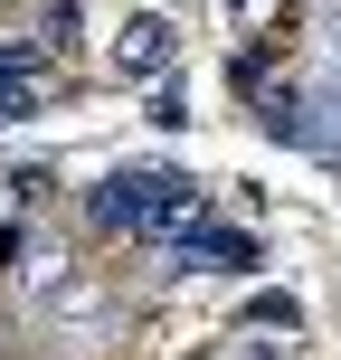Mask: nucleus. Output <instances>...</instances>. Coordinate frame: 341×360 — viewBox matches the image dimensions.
I'll use <instances>...</instances> for the list:
<instances>
[{
	"instance_id": "1",
	"label": "nucleus",
	"mask_w": 341,
	"mask_h": 360,
	"mask_svg": "<svg viewBox=\"0 0 341 360\" xmlns=\"http://www.w3.org/2000/svg\"><path fill=\"white\" fill-rule=\"evenodd\" d=\"M190 209H199V180L171 162H133L95 190V228H124V237H171Z\"/></svg>"
},
{
	"instance_id": "2",
	"label": "nucleus",
	"mask_w": 341,
	"mask_h": 360,
	"mask_svg": "<svg viewBox=\"0 0 341 360\" xmlns=\"http://www.w3.org/2000/svg\"><path fill=\"white\" fill-rule=\"evenodd\" d=\"M171 266H180V275H256L266 247H256L247 228H209V218L190 209V218L171 228Z\"/></svg>"
},
{
	"instance_id": "3",
	"label": "nucleus",
	"mask_w": 341,
	"mask_h": 360,
	"mask_svg": "<svg viewBox=\"0 0 341 360\" xmlns=\"http://www.w3.org/2000/svg\"><path fill=\"white\" fill-rule=\"evenodd\" d=\"M171 57H180V38H171V19H162V10H133L124 29H114V76H124V86L171 76Z\"/></svg>"
},
{
	"instance_id": "4",
	"label": "nucleus",
	"mask_w": 341,
	"mask_h": 360,
	"mask_svg": "<svg viewBox=\"0 0 341 360\" xmlns=\"http://www.w3.org/2000/svg\"><path fill=\"white\" fill-rule=\"evenodd\" d=\"M294 323H304V304H294V294H256V304H247V332H275V342H285Z\"/></svg>"
},
{
	"instance_id": "5",
	"label": "nucleus",
	"mask_w": 341,
	"mask_h": 360,
	"mask_svg": "<svg viewBox=\"0 0 341 360\" xmlns=\"http://www.w3.org/2000/svg\"><path fill=\"white\" fill-rule=\"evenodd\" d=\"M67 38H76V0H48V10H38V48H67Z\"/></svg>"
},
{
	"instance_id": "6",
	"label": "nucleus",
	"mask_w": 341,
	"mask_h": 360,
	"mask_svg": "<svg viewBox=\"0 0 341 360\" xmlns=\"http://www.w3.org/2000/svg\"><path fill=\"white\" fill-rule=\"evenodd\" d=\"M152 124H162V133H180V124H190V105H180V86H171V76H152Z\"/></svg>"
},
{
	"instance_id": "7",
	"label": "nucleus",
	"mask_w": 341,
	"mask_h": 360,
	"mask_svg": "<svg viewBox=\"0 0 341 360\" xmlns=\"http://www.w3.org/2000/svg\"><path fill=\"white\" fill-rule=\"evenodd\" d=\"M256 10H266V0H228V19H256Z\"/></svg>"
}]
</instances>
